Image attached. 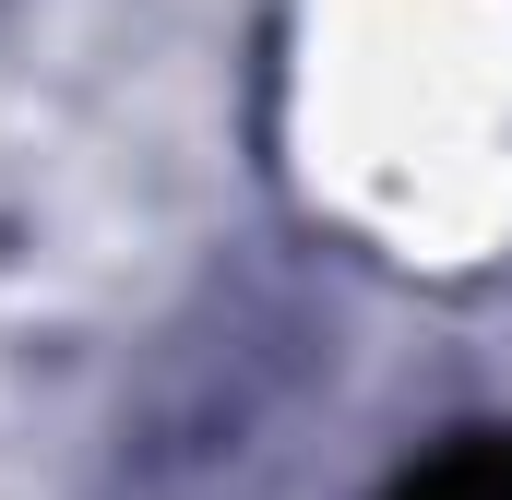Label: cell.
<instances>
[{
    "label": "cell",
    "instance_id": "obj_1",
    "mask_svg": "<svg viewBox=\"0 0 512 500\" xmlns=\"http://www.w3.org/2000/svg\"><path fill=\"white\" fill-rule=\"evenodd\" d=\"M417 500H512V441H477V453H453V465H429Z\"/></svg>",
    "mask_w": 512,
    "mask_h": 500
}]
</instances>
